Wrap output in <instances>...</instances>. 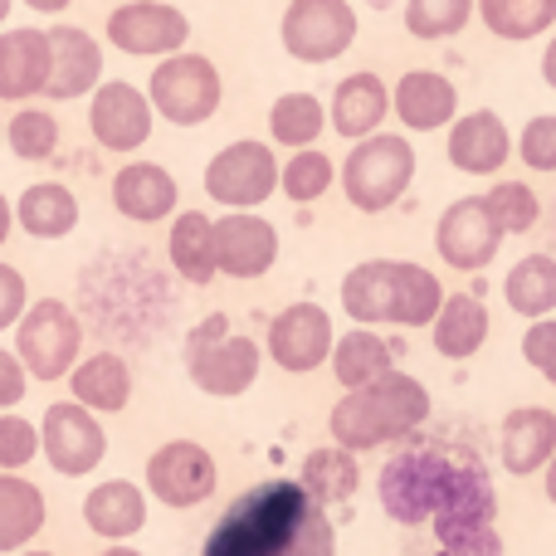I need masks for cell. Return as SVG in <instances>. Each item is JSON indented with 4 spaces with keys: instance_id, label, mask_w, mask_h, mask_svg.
<instances>
[{
    "instance_id": "cell-11",
    "label": "cell",
    "mask_w": 556,
    "mask_h": 556,
    "mask_svg": "<svg viewBox=\"0 0 556 556\" xmlns=\"http://www.w3.org/2000/svg\"><path fill=\"white\" fill-rule=\"evenodd\" d=\"M220 489V469H215L211 450L195 440H166L162 450L147 454V493L162 508H201L211 493Z\"/></svg>"
},
{
    "instance_id": "cell-15",
    "label": "cell",
    "mask_w": 556,
    "mask_h": 556,
    "mask_svg": "<svg viewBox=\"0 0 556 556\" xmlns=\"http://www.w3.org/2000/svg\"><path fill=\"white\" fill-rule=\"evenodd\" d=\"M332 342H337V327H332V317H327V307H317V303H288L269 323L274 366H283V371H293V376L327 366Z\"/></svg>"
},
{
    "instance_id": "cell-49",
    "label": "cell",
    "mask_w": 556,
    "mask_h": 556,
    "mask_svg": "<svg viewBox=\"0 0 556 556\" xmlns=\"http://www.w3.org/2000/svg\"><path fill=\"white\" fill-rule=\"evenodd\" d=\"M10 230H15V205H10L5 191H0V244L10 240Z\"/></svg>"
},
{
    "instance_id": "cell-46",
    "label": "cell",
    "mask_w": 556,
    "mask_h": 556,
    "mask_svg": "<svg viewBox=\"0 0 556 556\" xmlns=\"http://www.w3.org/2000/svg\"><path fill=\"white\" fill-rule=\"evenodd\" d=\"M440 556H503V538L498 528L450 532V538H440Z\"/></svg>"
},
{
    "instance_id": "cell-5",
    "label": "cell",
    "mask_w": 556,
    "mask_h": 556,
    "mask_svg": "<svg viewBox=\"0 0 556 556\" xmlns=\"http://www.w3.org/2000/svg\"><path fill=\"white\" fill-rule=\"evenodd\" d=\"M220 98H225V84H220V68L211 64L205 54H166L162 64L152 68V84H147V103L152 113H162L172 127H201L220 113Z\"/></svg>"
},
{
    "instance_id": "cell-1",
    "label": "cell",
    "mask_w": 556,
    "mask_h": 556,
    "mask_svg": "<svg viewBox=\"0 0 556 556\" xmlns=\"http://www.w3.org/2000/svg\"><path fill=\"white\" fill-rule=\"evenodd\" d=\"M425 420H430V391H425V381L405 371H386L381 381L346 391L332 405V415H327V430H332V444L366 454V450H381V444L410 440Z\"/></svg>"
},
{
    "instance_id": "cell-28",
    "label": "cell",
    "mask_w": 556,
    "mask_h": 556,
    "mask_svg": "<svg viewBox=\"0 0 556 556\" xmlns=\"http://www.w3.org/2000/svg\"><path fill=\"white\" fill-rule=\"evenodd\" d=\"M15 225L29 240H64L78 230V195L64 181H35L20 191Z\"/></svg>"
},
{
    "instance_id": "cell-9",
    "label": "cell",
    "mask_w": 556,
    "mask_h": 556,
    "mask_svg": "<svg viewBox=\"0 0 556 556\" xmlns=\"http://www.w3.org/2000/svg\"><path fill=\"white\" fill-rule=\"evenodd\" d=\"M278 39L298 64H332L356 45V10L346 0H288Z\"/></svg>"
},
{
    "instance_id": "cell-33",
    "label": "cell",
    "mask_w": 556,
    "mask_h": 556,
    "mask_svg": "<svg viewBox=\"0 0 556 556\" xmlns=\"http://www.w3.org/2000/svg\"><path fill=\"white\" fill-rule=\"evenodd\" d=\"M391 288H395V260H366L342 278V307L356 327L391 323Z\"/></svg>"
},
{
    "instance_id": "cell-40",
    "label": "cell",
    "mask_w": 556,
    "mask_h": 556,
    "mask_svg": "<svg viewBox=\"0 0 556 556\" xmlns=\"http://www.w3.org/2000/svg\"><path fill=\"white\" fill-rule=\"evenodd\" d=\"M473 20V0H405V29L415 39H450Z\"/></svg>"
},
{
    "instance_id": "cell-51",
    "label": "cell",
    "mask_w": 556,
    "mask_h": 556,
    "mask_svg": "<svg viewBox=\"0 0 556 556\" xmlns=\"http://www.w3.org/2000/svg\"><path fill=\"white\" fill-rule=\"evenodd\" d=\"M29 10H39V15H64L68 5H74V0H25Z\"/></svg>"
},
{
    "instance_id": "cell-32",
    "label": "cell",
    "mask_w": 556,
    "mask_h": 556,
    "mask_svg": "<svg viewBox=\"0 0 556 556\" xmlns=\"http://www.w3.org/2000/svg\"><path fill=\"white\" fill-rule=\"evenodd\" d=\"M166 254H172V269L186 278V283L205 288L215 274V220L201 211H181L172 220V240H166Z\"/></svg>"
},
{
    "instance_id": "cell-4",
    "label": "cell",
    "mask_w": 556,
    "mask_h": 556,
    "mask_svg": "<svg viewBox=\"0 0 556 556\" xmlns=\"http://www.w3.org/2000/svg\"><path fill=\"white\" fill-rule=\"evenodd\" d=\"M415 181V147L395 132H371L346 152L342 162V191L356 211L381 215L410 191Z\"/></svg>"
},
{
    "instance_id": "cell-10",
    "label": "cell",
    "mask_w": 556,
    "mask_h": 556,
    "mask_svg": "<svg viewBox=\"0 0 556 556\" xmlns=\"http://www.w3.org/2000/svg\"><path fill=\"white\" fill-rule=\"evenodd\" d=\"M278 191V156L269 152V142H230L211 156L205 166V195L225 211H254Z\"/></svg>"
},
{
    "instance_id": "cell-35",
    "label": "cell",
    "mask_w": 556,
    "mask_h": 556,
    "mask_svg": "<svg viewBox=\"0 0 556 556\" xmlns=\"http://www.w3.org/2000/svg\"><path fill=\"white\" fill-rule=\"evenodd\" d=\"M444 303V288L425 264L395 260V288H391V323L395 327H430Z\"/></svg>"
},
{
    "instance_id": "cell-2",
    "label": "cell",
    "mask_w": 556,
    "mask_h": 556,
    "mask_svg": "<svg viewBox=\"0 0 556 556\" xmlns=\"http://www.w3.org/2000/svg\"><path fill=\"white\" fill-rule=\"evenodd\" d=\"M307 493L298 479H269L260 489L240 493L220 522L211 528L201 556H283L298 518L307 513Z\"/></svg>"
},
{
    "instance_id": "cell-55",
    "label": "cell",
    "mask_w": 556,
    "mask_h": 556,
    "mask_svg": "<svg viewBox=\"0 0 556 556\" xmlns=\"http://www.w3.org/2000/svg\"><path fill=\"white\" fill-rule=\"evenodd\" d=\"M20 556H54V552H39V547H25V552H20Z\"/></svg>"
},
{
    "instance_id": "cell-24",
    "label": "cell",
    "mask_w": 556,
    "mask_h": 556,
    "mask_svg": "<svg viewBox=\"0 0 556 556\" xmlns=\"http://www.w3.org/2000/svg\"><path fill=\"white\" fill-rule=\"evenodd\" d=\"M84 522L103 542H132L147 528V489L127 479L93 483L84 498Z\"/></svg>"
},
{
    "instance_id": "cell-31",
    "label": "cell",
    "mask_w": 556,
    "mask_h": 556,
    "mask_svg": "<svg viewBox=\"0 0 556 556\" xmlns=\"http://www.w3.org/2000/svg\"><path fill=\"white\" fill-rule=\"evenodd\" d=\"M298 483H303V493L317 503V508H337V503H346L356 489H362V469H356L352 450H342V444H323V450H313L303 459Z\"/></svg>"
},
{
    "instance_id": "cell-42",
    "label": "cell",
    "mask_w": 556,
    "mask_h": 556,
    "mask_svg": "<svg viewBox=\"0 0 556 556\" xmlns=\"http://www.w3.org/2000/svg\"><path fill=\"white\" fill-rule=\"evenodd\" d=\"M39 454V425L15 410H0V473H20Z\"/></svg>"
},
{
    "instance_id": "cell-47",
    "label": "cell",
    "mask_w": 556,
    "mask_h": 556,
    "mask_svg": "<svg viewBox=\"0 0 556 556\" xmlns=\"http://www.w3.org/2000/svg\"><path fill=\"white\" fill-rule=\"evenodd\" d=\"M29 307V288H25V274L15 264H0V332L20 323V313Z\"/></svg>"
},
{
    "instance_id": "cell-8",
    "label": "cell",
    "mask_w": 556,
    "mask_h": 556,
    "mask_svg": "<svg viewBox=\"0 0 556 556\" xmlns=\"http://www.w3.org/2000/svg\"><path fill=\"white\" fill-rule=\"evenodd\" d=\"M39 454L64 479H88L108 459V430L78 401H54L39 415Z\"/></svg>"
},
{
    "instance_id": "cell-30",
    "label": "cell",
    "mask_w": 556,
    "mask_h": 556,
    "mask_svg": "<svg viewBox=\"0 0 556 556\" xmlns=\"http://www.w3.org/2000/svg\"><path fill=\"white\" fill-rule=\"evenodd\" d=\"M45 493L25 473H0V552H25L45 532Z\"/></svg>"
},
{
    "instance_id": "cell-54",
    "label": "cell",
    "mask_w": 556,
    "mask_h": 556,
    "mask_svg": "<svg viewBox=\"0 0 556 556\" xmlns=\"http://www.w3.org/2000/svg\"><path fill=\"white\" fill-rule=\"evenodd\" d=\"M10 5H15V0H0V25H5V20H10Z\"/></svg>"
},
{
    "instance_id": "cell-17",
    "label": "cell",
    "mask_w": 556,
    "mask_h": 556,
    "mask_svg": "<svg viewBox=\"0 0 556 556\" xmlns=\"http://www.w3.org/2000/svg\"><path fill=\"white\" fill-rule=\"evenodd\" d=\"M49 35V84L45 98L68 103V98H88L103 84V45L78 25H54Z\"/></svg>"
},
{
    "instance_id": "cell-18",
    "label": "cell",
    "mask_w": 556,
    "mask_h": 556,
    "mask_svg": "<svg viewBox=\"0 0 556 556\" xmlns=\"http://www.w3.org/2000/svg\"><path fill=\"white\" fill-rule=\"evenodd\" d=\"M513 156V137L498 113L479 108L450 123V166L464 176H498Z\"/></svg>"
},
{
    "instance_id": "cell-45",
    "label": "cell",
    "mask_w": 556,
    "mask_h": 556,
    "mask_svg": "<svg viewBox=\"0 0 556 556\" xmlns=\"http://www.w3.org/2000/svg\"><path fill=\"white\" fill-rule=\"evenodd\" d=\"M522 356H528V366H538L542 381L556 386V317H538L522 332Z\"/></svg>"
},
{
    "instance_id": "cell-56",
    "label": "cell",
    "mask_w": 556,
    "mask_h": 556,
    "mask_svg": "<svg viewBox=\"0 0 556 556\" xmlns=\"http://www.w3.org/2000/svg\"><path fill=\"white\" fill-rule=\"evenodd\" d=\"M0 142H5V123H0Z\"/></svg>"
},
{
    "instance_id": "cell-7",
    "label": "cell",
    "mask_w": 556,
    "mask_h": 556,
    "mask_svg": "<svg viewBox=\"0 0 556 556\" xmlns=\"http://www.w3.org/2000/svg\"><path fill=\"white\" fill-rule=\"evenodd\" d=\"M454 464L444 459L440 450H401L376 479V493H381V508L391 513L401 528H420V522L434 518L444 489H450Z\"/></svg>"
},
{
    "instance_id": "cell-3",
    "label": "cell",
    "mask_w": 556,
    "mask_h": 556,
    "mask_svg": "<svg viewBox=\"0 0 556 556\" xmlns=\"http://www.w3.org/2000/svg\"><path fill=\"white\" fill-rule=\"evenodd\" d=\"M264 346L244 332H230V317L211 313L191 337H186V376L201 395L215 401H235L260 381Z\"/></svg>"
},
{
    "instance_id": "cell-39",
    "label": "cell",
    "mask_w": 556,
    "mask_h": 556,
    "mask_svg": "<svg viewBox=\"0 0 556 556\" xmlns=\"http://www.w3.org/2000/svg\"><path fill=\"white\" fill-rule=\"evenodd\" d=\"M5 147L20 162H49L59 152V117L45 108H20L5 123Z\"/></svg>"
},
{
    "instance_id": "cell-43",
    "label": "cell",
    "mask_w": 556,
    "mask_h": 556,
    "mask_svg": "<svg viewBox=\"0 0 556 556\" xmlns=\"http://www.w3.org/2000/svg\"><path fill=\"white\" fill-rule=\"evenodd\" d=\"M283 556H337V528L327 522V508L307 503V513L298 518L293 538H288Z\"/></svg>"
},
{
    "instance_id": "cell-12",
    "label": "cell",
    "mask_w": 556,
    "mask_h": 556,
    "mask_svg": "<svg viewBox=\"0 0 556 556\" xmlns=\"http://www.w3.org/2000/svg\"><path fill=\"white\" fill-rule=\"evenodd\" d=\"M498 244H503V230H498V220H493L483 195L454 201L450 211L440 215V225H434V254L459 274L489 269V264L498 260Z\"/></svg>"
},
{
    "instance_id": "cell-27",
    "label": "cell",
    "mask_w": 556,
    "mask_h": 556,
    "mask_svg": "<svg viewBox=\"0 0 556 556\" xmlns=\"http://www.w3.org/2000/svg\"><path fill=\"white\" fill-rule=\"evenodd\" d=\"M386 113H391V88L376 74H352L337 84V93H332V132L337 137L362 142V137H371L376 127L386 123Z\"/></svg>"
},
{
    "instance_id": "cell-53",
    "label": "cell",
    "mask_w": 556,
    "mask_h": 556,
    "mask_svg": "<svg viewBox=\"0 0 556 556\" xmlns=\"http://www.w3.org/2000/svg\"><path fill=\"white\" fill-rule=\"evenodd\" d=\"M98 556H142V552L127 547V542H108V552H98Z\"/></svg>"
},
{
    "instance_id": "cell-13",
    "label": "cell",
    "mask_w": 556,
    "mask_h": 556,
    "mask_svg": "<svg viewBox=\"0 0 556 556\" xmlns=\"http://www.w3.org/2000/svg\"><path fill=\"white\" fill-rule=\"evenodd\" d=\"M152 103L137 84L127 78H103L88 93V132L103 152H137L152 137Z\"/></svg>"
},
{
    "instance_id": "cell-25",
    "label": "cell",
    "mask_w": 556,
    "mask_h": 556,
    "mask_svg": "<svg viewBox=\"0 0 556 556\" xmlns=\"http://www.w3.org/2000/svg\"><path fill=\"white\" fill-rule=\"evenodd\" d=\"M68 391H74L78 405H88L93 415H117L132 401V366L117 352H93L64 376Z\"/></svg>"
},
{
    "instance_id": "cell-23",
    "label": "cell",
    "mask_w": 556,
    "mask_h": 556,
    "mask_svg": "<svg viewBox=\"0 0 556 556\" xmlns=\"http://www.w3.org/2000/svg\"><path fill=\"white\" fill-rule=\"evenodd\" d=\"M49 84V35L45 29H5L0 35V103L45 98Z\"/></svg>"
},
{
    "instance_id": "cell-48",
    "label": "cell",
    "mask_w": 556,
    "mask_h": 556,
    "mask_svg": "<svg viewBox=\"0 0 556 556\" xmlns=\"http://www.w3.org/2000/svg\"><path fill=\"white\" fill-rule=\"evenodd\" d=\"M29 391V371L15 356V346H0V410H15Z\"/></svg>"
},
{
    "instance_id": "cell-38",
    "label": "cell",
    "mask_w": 556,
    "mask_h": 556,
    "mask_svg": "<svg viewBox=\"0 0 556 556\" xmlns=\"http://www.w3.org/2000/svg\"><path fill=\"white\" fill-rule=\"evenodd\" d=\"M337 181V166L327 152H313V147H298L293 156H288V166H278V191L288 195V201L307 205L317 201V195H327Z\"/></svg>"
},
{
    "instance_id": "cell-52",
    "label": "cell",
    "mask_w": 556,
    "mask_h": 556,
    "mask_svg": "<svg viewBox=\"0 0 556 556\" xmlns=\"http://www.w3.org/2000/svg\"><path fill=\"white\" fill-rule=\"evenodd\" d=\"M542 483H547V503L556 508V454L547 459V469H542Z\"/></svg>"
},
{
    "instance_id": "cell-20",
    "label": "cell",
    "mask_w": 556,
    "mask_h": 556,
    "mask_svg": "<svg viewBox=\"0 0 556 556\" xmlns=\"http://www.w3.org/2000/svg\"><path fill=\"white\" fill-rule=\"evenodd\" d=\"M181 201V186L156 162H127L113 176V211L132 225H162Z\"/></svg>"
},
{
    "instance_id": "cell-41",
    "label": "cell",
    "mask_w": 556,
    "mask_h": 556,
    "mask_svg": "<svg viewBox=\"0 0 556 556\" xmlns=\"http://www.w3.org/2000/svg\"><path fill=\"white\" fill-rule=\"evenodd\" d=\"M483 201H489V211H493V220H498L503 235H528V230H538V220H542L538 191L522 181H498Z\"/></svg>"
},
{
    "instance_id": "cell-44",
    "label": "cell",
    "mask_w": 556,
    "mask_h": 556,
    "mask_svg": "<svg viewBox=\"0 0 556 556\" xmlns=\"http://www.w3.org/2000/svg\"><path fill=\"white\" fill-rule=\"evenodd\" d=\"M518 156L532 172H556V113H538L518 137Z\"/></svg>"
},
{
    "instance_id": "cell-36",
    "label": "cell",
    "mask_w": 556,
    "mask_h": 556,
    "mask_svg": "<svg viewBox=\"0 0 556 556\" xmlns=\"http://www.w3.org/2000/svg\"><path fill=\"white\" fill-rule=\"evenodd\" d=\"M498 39H532L556 25V0H473Z\"/></svg>"
},
{
    "instance_id": "cell-16",
    "label": "cell",
    "mask_w": 556,
    "mask_h": 556,
    "mask_svg": "<svg viewBox=\"0 0 556 556\" xmlns=\"http://www.w3.org/2000/svg\"><path fill=\"white\" fill-rule=\"evenodd\" d=\"M278 264V230L254 211L215 220V269L230 278H264Z\"/></svg>"
},
{
    "instance_id": "cell-37",
    "label": "cell",
    "mask_w": 556,
    "mask_h": 556,
    "mask_svg": "<svg viewBox=\"0 0 556 556\" xmlns=\"http://www.w3.org/2000/svg\"><path fill=\"white\" fill-rule=\"evenodd\" d=\"M327 127V108L313 93H283L269 108V132L278 147H313Z\"/></svg>"
},
{
    "instance_id": "cell-21",
    "label": "cell",
    "mask_w": 556,
    "mask_h": 556,
    "mask_svg": "<svg viewBox=\"0 0 556 556\" xmlns=\"http://www.w3.org/2000/svg\"><path fill=\"white\" fill-rule=\"evenodd\" d=\"M391 108L410 132H440L444 123L459 117V88L444 74H434V68H410V74H401V84H395Z\"/></svg>"
},
{
    "instance_id": "cell-34",
    "label": "cell",
    "mask_w": 556,
    "mask_h": 556,
    "mask_svg": "<svg viewBox=\"0 0 556 556\" xmlns=\"http://www.w3.org/2000/svg\"><path fill=\"white\" fill-rule=\"evenodd\" d=\"M503 298L518 317H552L556 313V260L552 254H528L503 278Z\"/></svg>"
},
{
    "instance_id": "cell-19",
    "label": "cell",
    "mask_w": 556,
    "mask_h": 556,
    "mask_svg": "<svg viewBox=\"0 0 556 556\" xmlns=\"http://www.w3.org/2000/svg\"><path fill=\"white\" fill-rule=\"evenodd\" d=\"M498 454L513 479L542 473L556 454V410H547V405H518V410H508L498 430Z\"/></svg>"
},
{
    "instance_id": "cell-6",
    "label": "cell",
    "mask_w": 556,
    "mask_h": 556,
    "mask_svg": "<svg viewBox=\"0 0 556 556\" xmlns=\"http://www.w3.org/2000/svg\"><path fill=\"white\" fill-rule=\"evenodd\" d=\"M84 352V323L74 317V307L59 303V298H39L20 313L15 323V356L25 362V371L35 381H64L78 366Z\"/></svg>"
},
{
    "instance_id": "cell-22",
    "label": "cell",
    "mask_w": 556,
    "mask_h": 556,
    "mask_svg": "<svg viewBox=\"0 0 556 556\" xmlns=\"http://www.w3.org/2000/svg\"><path fill=\"white\" fill-rule=\"evenodd\" d=\"M493 513H498V493L493 479L473 464H454L450 489H444L440 508H434L430 528L434 538H450V532H469V528H493Z\"/></svg>"
},
{
    "instance_id": "cell-29",
    "label": "cell",
    "mask_w": 556,
    "mask_h": 556,
    "mask_svg": "<svg viewBox=\"0 0 556 556\" xmlns=\"http://www.w3.org/2000/svg\"><path fill=\"white\" fill-rule=\"evenodd\" d=\"M327 366H332V376H337V386H342V391L371 386V381H381L386 371H395L391 342H386L376 327H352V332L337 337V342H332V356H327Z\"/></svg>"
},
{
    "instance_id": "cell-50",
    "label": "cell",
    "mask_w": 556,
    "mask_h": 556,
    "mask_svg": "<svg viewBox=\"0 0 556 556\" xmlns=\"http://www.w3.org/2000/svg\"><path fill=\"white\" fill-rule=\"evenodd\" d=\"M542 78H547V88H552V93H556V35H552L547 54H542Z\"/></svg>"
},
{
    "instance_id": "cell-14",
    "label": "cell",
    "mask_w": 556,
    "mask_h": 556,
    "mask_svg": "<svg viewBox=\"0 0 556 556\" xmlns=\"http://www.w3.org/2000/svg\"><path fill=\"white\" fill-rule=\"evenodd\" d=\"M191 39V20L166 0H127L108 15V45L132 59H166Z\"/></svg>"
},
{
    "instance_id": "cell-26",
    "label": "cell",
    "mask_w": 556,
    "mask_h": 556,
    "mask_svg": "<svg viewBox=\"0 0 556 556\" xmlns=\"http://www.w3.org/2000/svg\"><path fill=\"white\" fill-rule=\"evenodd\" d=\"M489 307L479 303L473 293H450L440 303V313H434L430 323V342L440 356H450V362H469V356L483 352V342H489Z\"/></svg>"
}]
</instances>
